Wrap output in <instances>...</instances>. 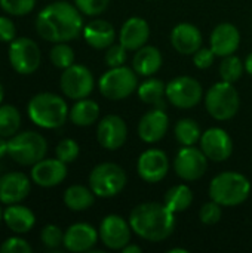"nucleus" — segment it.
Masks as SVG:
<instances>
[{
  "label": "nucleus",
  "instance_id": "obj_11",
  "mask_svg": "<svg viewBox=\"0 0 252 253\" xmlns=\"http://www.w3.org/2000/svg\"><path fill=\"white\" fill-rule=\"evenodd\" d=\"M202 86L201 83L189 76H180L172 79L166 84V98L177 108H193L202 101Z\"/></svg>",
  "mask_w": 252,
  "mask_h": 253
},
{
  "label": "nucleus",
  "instance_id": "obj_4",
  "mask_svg": "<svg viewBox=\"0 0 252 253\" xmlns=\"http://www.w3.org/2000/svg\"><path fill=\"white\" fill-rule=\"evenodd\" d=\"M251 194L250 179L239 172H223L209 184V197L221 206L233 208L248 200Z\"/></svg>",
  "mask_w": 252,
  "mask_h": 253
},
{
  "label": "nucleus",
  "instance_id": "obj_18",
  "mask_svg": "<svg viewBox=\"0 0 252 253\" xmlns=\"http://www.w3.org/2000/svg\"><path fill=\"white\" fill-rule=\"evenodd\" d=\"M31 190V182L22 172H9L0 176V203H21Z\"/></svg>",
  "mask_w": 252,
  "mask_h": 253
},
{
  "label": "nucleus",
  "instance_id": "obj_24",
  "mask_svg": "<svg viewBox=\"0 0 252 253\" xmlns=\"http://www.w3.org/2000/svg\"><path fill=\"white\" fill-rule=\"evenodd\" d=\"M83 37L91 47L107 49L116 39V30L105 19H94L83 27Z\"/></svg>",
  "mask_w": 252,
  "mask_h": 253
},
{
  "label": "nucleus",
  "instance_id": "obj_1",
  "mask_svg": "<svg viewBox=\"0 0 252 253\" xmlns=\"http://www.w3.org/2000/svg\"><path fill=\"white\" fill-rule=\"evenodd\" d=\"M82 12L68 1H55L43 7L36 19L39 36L52 43L74 40L83 33Z\"/></svg>",
  "mask_w": 252,
  "mask_h": 253
},
{
  "label": "nucleus",
  "instance_id": "obj_34",
  "mask_svg": "<svg viewBox=\"0 0 252 253\" xmlns=\"http://www.w3.org/2000/svg\"><path fill=\"white\" fill-rule=\"evenodd\" d=\"M49 56H50V62L61 70H65L74 64V50L67 44V42L55 43V46L50 49Z\"/></svg>",
  "mask_w": 252,
  "mask_h": 253
},
{
  "label": "nucleus",
  "instance_id": "obj_28",
  "mask_svg": "<svg viewBox=\"0 0 252 253\" xmlns=\"http://www.w3.org/2000/svg\"><path fill=\"white\" fill-rule=\"evenodd\" d=\"M95 194L91 190V187L85 185H71L64 193V203L70 211L82 212L89 209L95 202Z\"/></svg>",
  "mask_w": 252,
  "mask_h": 253
},
{
  "label": "nucleus",
  "instance_id": "obj_36",
  "mask_svg": "<svg viewBox=\"0 0 252 253\" xmlns=\"http://www.w3.org/2000/svg\"><path fill=\"white\" fill-rule=\"evenodd\" d=\"M80 150H79V144L74 141V139H70V138H65L62 139L58 145H56V150H55V154H56V159H59L61 162L64 163H71L77 159Z\"/></svg>",
  "mask_w": 252,
  "mask_h": 253
},
{
  "label": "nucleus",
  "instance_id": "obj_16",
  "mask_svg": "<svg viewBox=\"0 0 252 253\" xmlns=\"http://www.w3.org/2000/svg\"><path fill=\"white\" fill-rule=\"evenodd\" d=\"M128 136V127L122 117L116 114L105 116L97 126V139L105 150H119Z\"/></svg>",
  "mask_w": 252,
  "mask_h": 253
},
{
  "label": "nucleus",
  "instance_id": "obj_32",
  "mask_svg": "<svg viewBox=\"0 0 252 253\" xmlns=\"http://www.w3.org/2000/svg\"><path fill=\"white\" fill-rule=\"evenodd\" d=\"M137 90L143 102L156 105L166 95V84L159 79H147L137 87Z\"/></svg>",
  "mask_w": 252,
  "mask_h": 253
},
{
  "label": "nucleus",
  "instance_id": "obj_20",
  "mask_svg": "<svg viewBox=\"0 0 252 253\" xmlns=\"http://www.w3.org/2000/svg\"><path fill=\"white\" fill-rule=\"evenodd\" d=\"M100 233L86 222H77L64 233V248L70 252L82 253L91 251L98 242Z\"/></svg>",
  "mask_w": 252,
  "mask_h": 253
},
{
  "label": "nucleus",
  "instance_id": "obj_10",
  "mask_svg": "<svg viewBox=\"0 0 252 253\" xmlns=\"http://www.w3.org/2000/svg\"><path fill=\"white\" fill-rule=\"evenodd\" d=\"M40 49L37 43L28 37H18L10 42L9 62L18 74H31L40 65Z\"/></svg>",
  "mask_w": 252,
  "mask_h": 253
},
{
  "label": "nucleus",
  "instance_id": "obj_3",
  "mask_svg": "<svg viewBox=\"0 0 252 253\" xmlns=\"http://www.w3.org/2000/svg\"><path fill=\"white\" fill-rule=\"evenodd\" d=\"M27 113L30 120L39 127L56 129L65 123L70 110L67 107V102L59 95L42 92L30 99Z\"/></svg>",
  "mask_w": 252,
  "mask_h": 253
},
{
  "label": "nucleus",
  "instance_id": "obj_9",
  "mask_svg": "<svg viewBox=\"0 0 252 253\" xmlns=\"http://www.w3.org/2000/svg\"><path fill=\"white\" fill-rule=\"evenodd\" d=\"M61 90L70 99H83L88 98L95 86L94 74L91 70L80 64H73L64 70L61 74Z\"/></svg>",
  "mask_w": 252,
  "mask_h": 253
},
{
  "label": "nucleus",
  "instance_id": "obj_14",
  "mask_svg": "<svg viewBox=\"0 0 252 253\" xmlns=\"http://www.w3.org/2000/svg\"><path fill=\"white\" fill-rule=\"evenodd\" d=\"M131 224L119 215H107L100 225V239L105 248L122 251L131 242Z\"/></svg>",
  "mask_w": 252,
  "mask_h": 253
},
{
  "label": "nucleus",
  "instance_id": "obj_37",
  "mask_svg": "<svg viewBox=\"0 0 252 253\" xmlns=\"http://www.w3.org/2000/svg\"><path fill=\"white\" fill-rule=\"evenodd\" d=\"M40 239L48 249H58L61 245H64V233L53 224H49L42 230Z\"/></svg>",
  "mask_w": 252,
  "mask_h": 253
},
{
  "label": "nucleus",
  "instance_id": "obj_42",
  "mask_svg": "<svg viewBox=\"0 0 252 253\" xmlns=\"http://www.w3.org/2000/svg\"><path fill=\"white\" fill-rule=\"evenodd\" d=\"M215 53L212 52L211 47H201L193 53V62L199 70H206L214 64Z\"/></svg>",
  "mask_w": 252,
  "mask_h": 253
},
{
  "label": "nucleus",
  "instance_id": "obj_40",
  "mask_svg": "<svg viewBox=\"0 0 252 253\" xmlns=\"http://www.w3.org/2000/svg\"><path fill=\"white\" fill-rule=\"evenodd\" d=\"M126 52H128V49H126L122 43H119V44H111L110 47H107V52H105V56H104L105 64H107L110 68L123 65V64L126 62V58H128Z\"/></svg>",
  "mask_w": 252,
  "mask_h": 253
},
{
  "label": "nucleus",
  "instance_id": "obj_23",
  "mask_svg": "<svg viewBox=\"0 0 252 253\" xmlns=\"http://www.w3.org/2000/svg\"><path fill=\"white\" fill-rule=\"evenodd\" d=\"M150 37L149 22L140 16H131L120 28L119 40L128 50H138Z\"/></svg>",
  "mask_w": 252,
  "mask_h": 253
},
{
  "label": "nucleus",
  "instance_id": "obj_2",
  "mask_svg": "<svg viewBox=\"0 0 252 253\" xmlns=\"http://www.w3.org/2000/svg\"><path fill=\"white\" fill-rule=\"evenodd\" d=\"M132 231L147 242H163L175 228V213L165 203H141L135 206L129 215Z\"/></svg>",
  "mask_w": 252,
  "mask_h": 253
},
{
  "label": "nucleus",
  "instance_id": "obj_47",
  "mask_svg": "<svg viewBox=\"0 0 252 253\" xmlns=\"http://www.w3.org/2000/svg\"><path fill=\"white\" fill-rule=\"evenodd\" d=\"M189 251L187 249H180V248H177V249H171L169 253H187Z\"/></svg>",
  "mask_w": 252,
  "mask_h": 253
},
{
  "label": "nucleus",
  "instance_id": "obj_7",
  "mask_svg": "<svg viewBox=\"0 0 252 253\" xmlns=\"http://www.w3.org/2000/svg\"><path fill=\"white\" fill-rule=\"evenodd\" d=\"M100 92L110 101H122L131 96L138 87L137 73L134 68L120 65L105 71L98 82Z\"/></svg>",
  "mask_w": 252,
  "mask_h": 253
},
{
  "label": "nucleus",
  "instance_id": "obj_29",
  "mask_svg": "<svg viewBox=\"0 0 252 253\" xmlns=\"http://www.w3.org/2000/svg\"><path fill=\"white\" fill-rule=\"evenodd\" d=\"M192 202H193V193L184 184L174 185L172 188H169L166 191V194L163 197L165 206L174 213H180V212L187 211L189 206L192 205Z\"/></svg>",
  "mask_w": 252,
  "mask_h": 253
},
{
  "label": "nucleus",
  "instance_id": "obj_26",
  "mask_svg": "<svg viewBox=\"0 0 252 253\" xmlns=\"http://www.w3.org/2000/svg\"><path fill=\"white\" fill-rule=\"evenodd\" d=\"M162 53L154 46L140 47L132 59V68L140 76H153L162 67Z\"/></svg>",
  "mask_w": 252,
  "mask_h": 253
},
{
  "label": "nucleus",
  "instance_id": "obj_27",
  "mask_svg": "<svg viewBox=\"0 0 252 253\" xmlns=\"http://www.w3.org/2000/svg\"><path fill=\"white\" fill-rule=\"evenodd\" d=\"M100 117V105L92 99H79L71 107L68 119L76 126H91Z\"/></svg>",
  "mask_w": 252,
  "mask_h": 253
},
{
  "label": "nucleus",
  "instance_id": "obj_22",
  "mask_svg": "<svg viewBox=\"0 0 252 253\" xmlns=\"http://www.w3.org/2000/svg\"><path fill=\"white\" fill-rule=\"evenodd\" d=\"M171 43L177 52L183 55H193L202 47V33L196 25L181 22L172 28Z\"/></svg>",
  "mask_w": 252,
  "mask_h": 253
},
{
  "label": "nucleus",
  "instance_id": "obj_46",
  "mask_svg": "<svg viewBox=\"0 0 252 253\" xmlns=\"http://www.w3.org/2000/svg\"><path fill=\"white\" fill-rule=\"evenodd\" d=\"M245 71L252 76V53H250V55L247 56V61H245Z\"/></svg>",
  "mask_w": 252,
  "mask_h": 253
},
{
  "label": "nucleus",
  "instance_id": "obj_30",
  "mask_svg": "<svg viewBox=\"0 0 252 253\" xmlns=\"http://www.w3.org/2000/svg\"><path fill=\"white\" fill-rule=\"evenodd\" d=\"M175 139L183 145V147H190L195 145L196 142L201 141L202 130L201 126L192 120V119H181L175 125Z\"/></svg>",
  "mask_w": 252,
  "mask_h": 253
},
{
  "label": "nucleus",
  "instance_id": "obj_13",
  "mask_svg": "<svg viewBox=\"0 0 252 253\" xmlns=\"http://www.w3.org/2000/svg\"><path fill=\"white\" fill-rule=\"evenodd\" d=\"M169 170V160L165 151L159 148L146 150L137 162V172L140 178L149 184L160 182Z\"/></svg>",
  "mask_w": 252,
  "mask_h": 253
},
{
  "label": "nucleus",
  "instance_id": "obj_5",
  "mask_svg": "<svg viewBox=\"0 0 252 253\" xmlns=\"http://www.w3.org/2000/svg\"><path fill=\"white\" fill-rule=\"evenodd\" d=\"M205 107L215 120H230L236 116L241 107L239 92L233 83L221 80L208 89L205 95Z\"/></svg>",
  "mask_w": 252,
  "mask_h": 253
},
{
  "label": "nucleus",
  "instance_id": "obj_39",
  "mask_svg": "<svg viewBox=\"0 0 252 253\" xmlns=\"http://www.w3.org/2000/svg\"><path fill=\"white\" fill-rule=\"evenodd\" d=\"M110 0H74L76 7L88 16L101 15L108 7Z\"/></svg>",
  "mask_w": 252,
  "mask_h": 253
},
{
  "label": "nucleus",
  "instance_id": "obj_25",
  "mask_svg": "<svg viewBox=\"0 0 252 253\" xmlns=\"http://www.w3.org/2000/svg\"><path fill=\"white\" fill-rule=\"evenodd\" d=\"M3 221L10 231L16 234H25L34 227L36 216L33 211L28 209L27 206H21L19 203H15V205H7V208L3 211Z\"/></svg>",
  "mask_w": 252,
  "mask_h": 253
},
{
  "label": "nucleus",
  "instance_id": "obj_15",
  "mask_svg": "<svg viewBox=\"0 0 252 253\" xmlns=\"http://www.w3.org/2000/svg\"><path fill=\"white\" fill-rule=\"evenodd\" d=\"M201 150L208 160L226 162L233 153V141L230 135L221 127H211L201 136Z\"/></svg>",
  "mask_w": 252,
  "mask_h": 253
},
{
  "label": "nucleus",
  "instance_id": "obj_48",
  "mask_svg": "<svg viewBox=\"0 0 252 253\" xmlns=\"http://www.w3.org/2000/svg\"><path fill=\"white\" fill-rule=\"evenodd\" d=\"M3 96H4V90H3V86H1V83H0V104H1V101H3Z\"/></svg>",
  "mask_w": 252,
  "mask_h": 253
},
{
  "label": "nucleus",
  "instance_id": "obj_33",
  "mask_svg": "<svg viewBox=\"0 0 252 253\" xmlns=\"http://www.w3.org/2000/svg\"><path fill=\"white\" fill-rule=\"evenodd\" d=\"M244 70H245V62H242L241 58H238L235 53L224 56V59L220 65L221 80L229 82V83H235L242 77Z\"/></svg>",
  "mask_w": 252,
  "mask_h": 253
},
{
  "label": "nucleus",
  "instance_id": "obj_45",
  "mask_svg": "<svg viewBox=\"0 0 252 253\" xmlns=\"http://www.w3.org/2000/svg\"><path fill=\"white\" fill-rule=\"evenodd\" d=\"M123 253H141V248L140 246H135V245H126L123 249H122Z\"/></svg>",
  "mask_w": 252,
  "mask_h": 253
},
{
  "label": "nucleus",
  "instance_id": "obj_19",
  "mask_svg": "<svg viewBox=\"0 0 252 253\" xmlns=\"http://www.w3.org/2000/svg\"><path fill=\"white\" fill-rule=\"evenodd\" d=\"M209 44L215 56L224 58L233 55L241 44V33L236 25L230 22H223L212 30Z\"/></svg>",
  "mask_w": 252,
  "mask_h": 253
},
{
  "label": "nucleus",
  "instance_id": "obj_41",
  "mask_svg": "<svg viewBox=\"0 0 252 253\" xmlns=\"http://www.w3.org/2000/svg\"><path fill=\"white\" fill-rule=\"evenodd\" d=\"M33 251L27 240L21 237H10L4 240L0 246L1 253H30Z\"/></svg>",
  "mask_w": 252,
  "mask_h": 253
},
{
  "label": "nucleus",
  "instance_id": "obj_49",
  "mask_svg": "<svg viewBox=\"0 0 252 253\" xmlns=\"http://www.w3.org/2000/svg\"><path fill=\"white\" fill-rule=\"evenodd\" d=\"M1 219H3V212H1V208H0V222H1Z\"/></svg>",
  "mask_w": 252,
  "mask_h": 253
},
{
  "label": "nucleus",
  "instance_id": "obj_12",
  "mask_svg": "<svg viewBox=\"0 0 252 253\" xmlns=\"http://www.w3.org/2000/svg\"><path fill=\"white\" fill-rule=\"evenodd\" d=\"M174 169L183 181H198L208 169V157L201 148L183 147L175 157Z\"/></svg>",
  "mask_w": 252,
  "mask_h": 253
},
{
  "label": "nucleus",
  "instance_id": "obj_35",
  "mask_svg": "<svg viewBox=\"0 0 252 253\" xmlns=\"http://www.w3.org/2000/svg\"><path fill=\"white\" fill-rule=\"evenodd\" d=\"M36 0H0V7L13 16H24L34 9Z\"/></svg>",
  "mask_w": 252,
  "mask_h": 253
},
{
  "label": "nucleus",
  "instance_id": "obj_43",
  "mask_svg": "<svg viewBox=\"0 0 252 253\" xmlns=\"http://www.w3.org/2000/svg\"><path fill=\"white\" fill-rule=\"evenodd\" d=\"M16 39V27L7 16H0V42L10 43Z\"/></svg>",
  "mask_w": 252,
  "mask_h": 253
},
{
  "label": "nucleus",
  "instance_id": "obj_6",
  "mask_svg": "<svg viewBox=\"0 0 252 253\" xmlns=\"http://www.w3.org/2000/svg\"><path fill=\"white\" fill-rule=\"evenodd\" d=\"M48 153V142L43 138V135L25 130L21 133L13 135L9 139V148L7 154L13 162L22 165V166H33L37 162L43 160Z\"/></svg>",
  "mask_w": 252,
  "mask_h": 253
},
{
  "label": "nucleus",
  "instance_id": "obj_38",
  "mask_svg": "<svg viewBox=\"0 0 252 253\" xmlns=\"http://www.w3.org/2000/svg\"><path fill=\"white\" fill-rule=\"evenodd\" d=\"M221 216H223L221 205H218L214 200H211L209 203H205L199 211V219L202 224H206V225H214L220 222Z\"/></svg>",
  "mask_w": 252,
  "mask_h": 253
},
{
  "label": "nucleus",
  "instance_id": "obj_21",
  "mask_svg": "<svg viewBox=\"0 0 252 253\" xmlns=\"http://www.w3.org/2000/svg\"><path fill=\"white\" fill-rule=\"evenodd\" d=\"M168 126H169V119L163 110L160 108L150 110L141 117L138 123V136L141 141L147 144L159 142L166 135Z\"/></svg>",
  "mask_w": 252,
  "mask_h": 253
},
{
  "label": "nucleus",
  "instance_id": "obj_44",
  "mask_svg": "<svg viewBox=\"0 0 252 253\" xmlns=\"http://www.w3.org/2000/svg\"><path fill=\"white\" fill-rule=\"evenodd\" d=\"M7 148H9V141L4 139V136H0V159L7 154Z\"/></svg>",
  "mask_w": 252,
  "mask_h": 253
},
{
  "label": "nucleus",
  "instance_id": "obj_17",
  "mask_svg": "<svg viewBox=\"0 0 252 253\" xmlns=\"http://www.w3.org/2000/svg\"><path fill=\"white\" fill-rule=\"evenodd\" d=\"M67 176V163L59 159H43L33 165L31 179L36 185L50 188L59 185Z\"/></svg>",
  "mask_w": 252,
  "mask_h": 253
},
{
  "label": "nucleus",
  "instance_id": "obj_31",
  "mask_svg": "<svg viewBox=\"0 0 252 253\" xmlns=\"http://www.w3.org/2000/svg\"><path fill=\"white\" fill-rule=\"evenodd\" d=\"M21 127V114L13 105H0V136L12 138Z\"/></svg>",
  "mask_w": 252,
  "mask_h": 253
},
{
  "label": "nucleus",
  "instance_id": "obj_8",
  "mask_svg": "<svg viewBox=\"0 0 252 253\" xmlns=\"http://www.w3.org/2000/svg\"><path fill=\"white\" fill-rule=\"evenodd\" d=\"M126 173L116 163H100L89 175V187L97 197L108 199L117 196L126 185Z\"/></svg>",
  "mask_w": 252,
  "mask_h": 253
}]
</instances>
